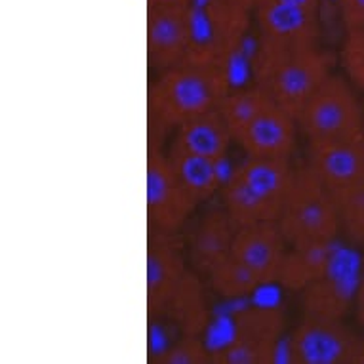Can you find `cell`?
I'll return each instance as SVG.
<instances>
[{"label":"cell","mask_w":364,"mask_h":364,"mask_svg":"<svg viewBox=\"0 0 364 364\" xmlns=\"http://www.w3.org/2000/svg\"><path fill=\"white\" fill-rule=\"evenodd\" d=\"M229 92L227 67L183 61L161 71L151 82V120L164 130H176L198 114L220 109Z\"/></svg>","instance_id":"1"},{"label":"cell","mask_w":364,"mask_h":364,"mask_svg":"<svg viewBox=\"0 0 364 364\" xmlns=\"http://www.w3.org/2000/svg\"><path fill=\"white\" fill-rule=\"evenodd\" d=\"M334 58L318 46L281 48L259 42L254 58V80L284 111L296 117L326 80Z\"/></svg>","instance_id":"2"},{"label":"cell","mask_w":364,"mask_h":364,"mask_svg":"<svg viewBox=\"0 0 364 364\" xmlns=\"http://www.w3.org/2000/svg\"><path fill=\"white\" fill-rule=\"evenodd\" d=\"M294 172L290 159L248 156L221 186L223 208L237 227L262 221H279L292 187Z\"/></svg>","instance_id":"3"},{"label":"cell","mask_w":364,"mask_h":364,"mask_svg":"<svg viewBox=\"0 0 364 364\" xmlns=\"http://www.w3.org/2000/svg\"><path fill=\"white\" fill-rule=\"evenodd\" d=\"M279 227L288 246L305 242H334L341 229L340 212L332 193L309 164L296 168Z\"/></svg>","instance_id":"4"},{"label":"cell","mask_w":364,"mask_h":364,"mask_svg":"<svg viewBox=\"0 0 364 364\" xmlns=\"http://www.w3.org/2000/svg\"><path fill=\"white\" fill-rule=\"evenodd\" d=\"M252 12L225 0H191V44L187 61L227 67L245 42Z\"/></svg>","instance_id":"5"},{"label":"cell","mask_w":364,"mask_h":364,"mask_svg":"<svg viewBox=\"0 0 364 364\" xmlns=\"http://www.w3.org/2000/svg\"><path fill=\"white\" fill-rule=\"evenodd\" d=\"M307 141L363 138L364 111L351 84L330 73L298 117Z\"/></svg>","instance_id":"6"},{"label":"cell","mask_w":364,"mask_h":364,"mask_svg":"<svg viewBox=\"0 0 364 364\" xmlns=\"http://www.w3.org/2000/svg\"><path fill=\"white\" fill-rule=\"evenodd\" d=\"M290 357L299 364H364V334L343 318L305 315L290 336Z\"/></svg>","instance_id":"7"},{"label":"cell","mask_w":364,"mask_h":364,"mask_svg":"<svg viewBox=\"0 0 364 364\" xmlns=\"http://www.w3.org/2000/svg\"><path fill=\"white\" fill-rule=\"evenodd\" d=\"M195 208L168 155L162 153L156 138H151L147 153V214L151 225L162 233L176 235Z\"/></svg>","instance_id":"8"},{"label":"cell","mask_w":364,"mask_h":364,"mask_svg":"<svg viewBox=\"0 0 364 364\" xmlns=\"http://www.w3.org/2000/svg\"><path fill=\"white\" fill-rule=\"evenodd\" d=\"M191 44V2L147 6V58L155 71L187 61Z\"/></svg>","instance_id":"9"},{"label":"cell","mask_w":364,"mask_h":364,"mask_svg":"<svg viewBox=\"0 0 364 364\" xmlns=\"http://www.w3.org/2000/svg\"><path fill=\"white\" fill-rule=\"evenodd\" d=\"M284 328V316L279 309L246 311L237 321L233 341L212 355V363L267 364L273 360Z\"/></svg>","instance_id":"10"},{"label":"cell","mask_w":364,"mask_h":364,"mask_svg":"<svg viewBox=\"0 0 364 364\" xmlns=\"http://www.w3.org/2000/svg\"><path fill=\"white\" fill-rule=\"evenodd\" d=\"M259 42L281 48L318 46V12L294 6L282 0H262L254 10Z\"/></svg>","instance_id":"11"},{"label":"cell","mask_w":364,"mask_h":364,"mask_svg":"<svg viewBox=\"0 0 364 364\" xmlns=\"http://www.w3.org/2000/svg\"><path fill=\"white\" fill-rule=\"evenodd\" d=\"M298 120L273 100L233 138L248 156L290 159L298 144Z\"/></svg>","instance_id":"12"},{"label":"cell","mask_w":364,"mask_h":364,"mask_svg":"<svg viewBox=\"0 0 364 364\" xmlns=\"http://www.w3.org/2000/svg\"><path fill=\"white\" fill-rule=\"evenodd\" d=\"M189 273L173 233L156 231L147 246V307L149 315H164L170 299Z\"/></svg>","instance_id":"13"},{"label":"cell","mask_w":364,"mask_h":364,"mask_svg":"<svg viewBox=\"0 0 364 364\" xmlns=\"http://www.w3.org/2000/svg\"><path fill=\"white\" fill-rule=\"evenodd\" d=\"M288 242L277 221H262L237 229L231 246L239 262H242L262 284L279 281Z\"/></svg>","instance_id":"14"},{"label":"cell","mask_w":364,"mask_h":364,"mask_svg":"<svg viewBox=\"0 0 364 364\" xmlns=\"http://www.w3.org/2000/svg\"><path fill=\"white\" fill-rule=\"evenodd\" d=\"M307 164L330 193L357 186L364 181V136L307 141Z\"/></svg>","instance_id":"15"},{"label":"cell","mask_w":364,"mask_h":364,"mask_svg":"<svg viewBox=\"0 0 364 364\" xmlns=\"http://www.w3.org/2000/svg\"><path fill=\"white\" fill-rule=\"evenodd\" d=\"M239 227L235 225L225 208H212L197 221L189 235V259L198 273L208 271L221 257L231 254L235 233Z\"/></svg>","instance_id":"16"},{"label":"cell","mask_w":364,"mask_h":364,"mask_svg":"<svg viewBox=\"0 0 364 364\" xmlns=\"http://www.w3.org/2000/svg\"><path fill=\"white\" fill-rule=\"evenodd\" d=\"M233 141V134L225 119L221 117L220 109H215L178 126L172 144L210 161L221 162Z\"/></svg>","instance_id":"17"},{"label":"cell","mask_w":364,"mask_h":364,"mask_svg":"<svg viewBox=\"0 0 364 364\" xmlns=\"http://www.w3.org/2000/svg\"><path fill=\"white\" fill-rule=\"evenodd\" d=\"M334 242H305L288 246L279 281L287 290L304 292L323 279L334 265Z\"/></svg>","instance_id":"18"},{"label":"cell","mask_w":364,"mask_h":364,"mask_svg":"<svg viewBox=\"0 0 364 364\" xmlns=\"http://www.w3.org/2000/svg\"><path fill=\"white\" fill-rule=\"evenodd\" d=\"M166 155L170 159L173 172L178 176L179 183L183 186L195 206L214 197L215 191L221 187L220 172H218L220 162L189 153L173 144L170 145Z\"/></svg>","instance_id":"19"},{"label":"cell","mask_w":364,"mask_h":364,"mask_svg":"<svg viewBox=\"0 0 364 364\" xmlns=\"http://www.w3.org/2000/svg\"><path fill=\"white\" fill-rule=\"evenodd\" d=\"M357 298V290L347 284V277L340 275L334 265L328 273L301 292L305 315L321 318H343Z\"/></svg>","instance_id":"20"},{"label":"cell","mask_w":364,"mask_h":364,"mask_svg":"<svg viewBox=\"0 0 364 364\" xmlns=\"http://www.w3.org/2000/svg\"><path fill=\"white\" fill-rule=\"evenodd\" d=\"M164 316L172 321L181 336H200L208 323V309L204 301L203 284L193 273H187L178 292L170 299Z\"/></svg>","instance_id":"21"},{"label":"cell","mask_w":364,"mask_h":364,"mask_svg":"<svg viewBox=\"0 0 364 364\" xmlns=\"http://www.w3.org/2000/svg\"><path fill=\"white\" fill-rule=\"evenodd\" d=\"M206 277L212 290L227 299L248 298L262 287V281L233 254H227L220 262L214 263L206 271Z\"/></svg>","instance_id":"22"},{"label":"cell","mask_w":364,"mask_h":364,"mask_svg":"<svg viewBox=\"0 0 364 364\" xmlns=\"http://www.w3.org/2000/svg\"><path fill=\"white\" fill-rule=\"evenodd\" d=\"M271 102V97L263 92L259 86H252V88L246 90H231L223 102L220 105L221 117L225 119L227 126L231 134H237V132L242 128L245 124H248L254 117H256L259 111H262L267 103Z\"/></svg>","instance_id":"23"},{"label":"cell","mask_w":364,"mask_h":364,"mask_svg":"<svg viewBox=\"0 0 364 364\" xmlns=\"http://www.w3.org/2000/svg\"><path fill=\"white\" fill-rule=\"evenodd\" d=\"M332 197L338 204L341 229L355 245L364 248V181L332 193Z\"/></svg>","instance_id":"24"},{"label":"cell","mask_w":364,"mask_h":364,"mask_svg":"<svg viewBox=\"0 0 364 364\" xmlns=\"http://www.w3.org/2000/svg\"><path fill=\"white\" fill-rule=\"evenodd\" d=\"M340 61L349 82L364 94V27L349 29L341 44Z\"/></svg>","instance_id":"25"},{"label":"cell","mask_w":364,"mask_h":364,"mask_svg":"<svg viewBox=\"0 0 364 364\" xmlns=\"http://www.w3.org/2000/svg\"><path fill=\"white\" fill-rule=\"evenodd\" d=\"M159 360L164 364H203L210 363L212 355L204 349L198 336H183L170 349L162 353Z\"/></svg>","instance_id":"26"},{"label":"cell","mask_w":364,"mask_h":364,"mask_svg":"<svg viewBox=\"0 0 364 364\" xmlns=\"http://www.w3.org/2000/svg\"><path fill=\"white\" fill-rule=\"evenodd\" d=\"M341 21L346 29H363L364 27V0H340Z\"/></svg>","instance_id":"27"},{"label":"cell","mask_w":364,"mask_h":364,"mask_svg":"<svg viewBox=\"0 0 364 364\" xmlns=\"http://www.w3.org/2000/svg\"><path fill=\"white\" fill-rule=\"evenodd\" d=\"M282 2L305 8V10H311V12H318V10H321V0H282Z\"/></svg>","instance_id":"28"},{"label":"cell","mask_w":364,"mask_h":364,"mask_svg":"<svg viewBox=\"0 0 364 364\" xmlns=\"http://www.w3.org/2000/svg\"><path fill=\"white\" fill-rule=\"evenodd\" d=\"M225 2H229V4H233L237 8H242L246 12L254 14V10H256V6L262 0H225Z\"/></svg>","instance_id":"29"},{"label":"cell","mask_w":364,"mask_h":364,"mask_svg":"<svg viewBox=\"0 0 364 364\" xmlns=\"http://www.w3.org/2000/svg\"><path fill=\"white\" fill-rule=\"evenodd\" d=\"M355 307L364 309V277L360 279V284L357 287V298H355Z\"/></svg>","instance_id":"30"},{"label":"cell","mask_w":364,"mask_h":364,"mask_svg":"<svg viewBox=\"0 0 364 364\" xmlns=\"http://www.w3.org/2000/svg\"><path fill=\"white\" fill-rule=\"evenodd\" d=\"M357 309V321L358 324L363 326V332H364V309H360V307H355Z\"/></svg>","instance_id":"31"},{"label":"cell","mask_w":364,"mask_h":364,"mask_svg":"<svg viewBox=\"0 0 364 364\" xmlns=\"http://www.w3.org/2000/svg\"><path fill=\"white\" fill-rule=\"evenodd\" d=\"M166 2H176V0H147V6H156V4H166Z\"/></svg>","instance_id":"32"},{"label":"cell","mask_w":364,"mask_h":364,"mask_svg":"<svg viewBox=\"0 0 364 364\" xmlns=\"http://www.w3.org/2000/svg\"><path fill=\"white\" fill-rule=\"evenodd\" d=\"M186 2H191V0H186Z\"/></svg>","instance_id":"33"}]
</instances>
